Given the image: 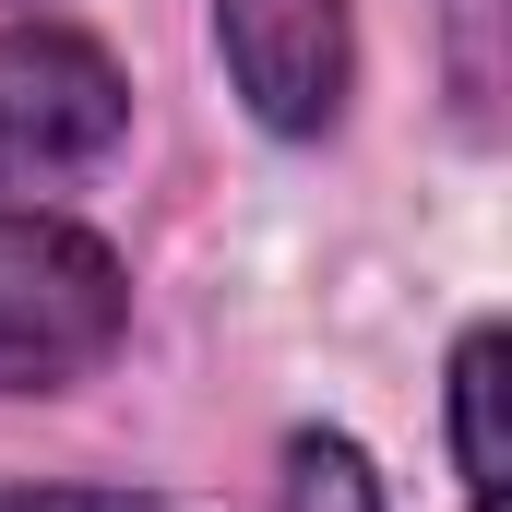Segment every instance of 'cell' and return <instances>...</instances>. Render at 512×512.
I'll use <instances>...</instances> for the list:
<instances>
[{"label":"cell","instance_id":"6da1fadb","mask_svg":"<svg viewBox=\"0 0 512 512\" xmlns=\"http://www.w3.org/2000/svg\"><path fill=\"white\" fill-rule=\"evenodd\" d=\"M131 334V274L72 215H0V393H60Z\"/></svg>","mask_w":512,"mask_h":512},{"label":"cell","instance_id":"7a4b0ae2","mask_svg":"<svg viewBox=\"0 0 512 512\" xmlns=\"http://www.w3.org/2000/svg\"><path fill=\"white\" fill-rule=\"evenodd\" d=\"M131 131L120 60L72 24H0V191H48L108 167Z\"/></svg>","mask_w":512,"mask_h":512},{"label":"cell","instance_id":"3957f363","mask_svg":"<svg viewBox=\"0 0 512 512\" xmlns=\"http://www.w3.org/2000/svg\"><path fill=\"white\" fill-rule=\"evenodd\" d=\"M215 12V60L239 84V108L286 143L346 120V84H358V24L346 0H203Z\"/></svg>","mask_w":512,"mask_h":512},{"label":"cell","instance_id":"277c9868","mask_svg":"<svg viewBox=\"0 0 512 512\" xmlns=\"http://www.w3.org/2000/svg\"><path fill=\"white\" fill-rule=\"evenodd\" d=\"M501 322H465L453 346V477H465V512H512V441H501Z\"/></svg>","mask_w":512,"mask_h":512},{"label":"cell","instance_id":"5b68a950","mask_svg":"<svg viewBox=\"0 0 512 512\" xmlns=\"http://www.w3.org/2000/svg\"><path fill=\"white\" fill-rule=\"evenodd\" d=\"M286 512H393V501L346 429H298L286 441Z\"/></svg>","mask_w":512,"mask_h":512},{"label":"cell","instance_id":"8992f818","mask_svg":"<svg viewBox=\"0 0 512 512\" xmlns=\"http://www.w3.org/2000/svg\"><path fill=\"white\" fill-rule=\"evenodd\" d=\"M489 12L501 0H453L441 24H453V108H465V131L501 120V60H489Z\"/></svg>","mask_w":512,"mask_h":512},{"label":"cell","instance_id":"52a82bcc","mask_svg":"<svg viewBox=\"0 0 512 512\" xmlns=\"http://www.w3.org/2000/svg\"><path fill=\"white\" fill-rule=\"evenodd\" d=\"M0 512H179V501H143V489H0Z\"/></svg>","mask_w":512,"mask_h":512}]
</instances>
